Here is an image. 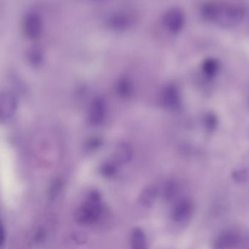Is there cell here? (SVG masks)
Returning <instances> with one entry per match:
<instances>
[{"label": "cell", "instance_id": "1", "mask_svg": "<svg viewBox=\"0 0 249 249\" xmlns=\"http://www.w3.org/2000/svg\"><path fill=\"white\" fill-rule=\"evenodd\" d=\"M203 17L222 27L231 28L239 24L244 18V9L233 4L209 2L202 10Z\"/></svg>", "mask_w": 249, "mask_h": 249}, {"label": "cell", "instance_id": "2", "mask_svg": "<svg viewBox=\"0 0 249 249\" xmlns=\"http://www.w3.org/2000/svg\"><path fill=\"white\" fill-rule=\"evenodd\" d=\"M101 196L98 192L90 193L87 200L75 212L74 219L80 225H89L95 223L102 213Z\"/></svg>", "mask_w": 249, "mask_h": 249}, {"label": "cell", "instance_id": "3", "mask_svg": "<svg viewBox=\"0 0 249 249\" xmlns=\"http://www.w3.org/2000/svg\"><path fill=\"white\" fill-rule=\"evenodd\" d=\"M17 109V101L13 93L4 92L0 94V123L7 122L13 118Z\"/></svg>", "mask_w": 249, "mask_h": 249}, {"label": "cell", "instance_id": "4", "mask_svg": "<svg viewBox=\"0 0 249 249\" xmlns=\"http://www.w3.org/2000/svg\"><path fill=\"white\" fill-rule=\"evenodd\" d=\"M136 23L135 16L127 12L115 13L109 18V27L115 31H124L131 27Z\"/></svg>", "mask_w": 249, "mask_h": 249}, {"label": "cell", "instance_id": "5", "mask_svg": "<svg viewBox=\"0 0 249 249\" xmlns=\"http://www.w3.org/2000/svg\"><path fill=\"white\" fill-rule=\"evenodd\" d=\"M241 238L235 231H225L215 240L213 249H234L238 247Z\"/></svg>", "mask_w": 249, "mask_h": 249}, {"label": "cell", "instance_id": "6", "mask_svg": "<svg viewBox=\"0 0 249 249\" xmlns=\"http://www.w3.org/2000/svg\"><path fill=\"white\" fill-rule=\"evenodd\" d=\"M163 23L168 30L177 33L179 32L184 26V14L178 9H172L164 16Z\"/></svg>", "mask_w": 249, "mask_h": 249}, {"label": "cell", "instance_id": "7", "mask_svg": "<svg viewBox=\"0 0 249 249\" xmlns=\"http://www.w3.org/2000/svg\"><path fill=\"white\" fill-rule=\"evenodd\" d=\"M106 112L107 105L105 99L102 97H96L92 102L89 110V120L90 124H100L105 118Z\"/></svg>", "mask_w": 249, "mask_h": 249}, {"label": "cell", "instance_id": "8", "mask_svg": "<svg viewBox=\"0 0 249 249\" xmlns=\"http://www.w3.org/2000/svg\"><path fill=\"white\" fill-rule=\"evenodd\" d=\"M193 204L187 199L178 202L173 209L172 218L175 222H181L187 220L193 212Z\"/></svg>", "mask_w": 249, "mask_h": 249}, {"label": "cell", "instance_id": "9", "mask_svg": "<svg viewBox=\"0 0 249 249\" xmlns=\"http://www.w3.org/2000/svg\"><path fill=\"white\" fill-rule=\"evenodd\" d=\"M161 101L165 107L169 109L177 107L180 99L177 89L172 86H167L161 95Z\"/></svg>", "mask_w": 249, "mask_h": 249}, {"label": "cell", "instance_id": "10", "mask_svg": "<svg viewBox=\"0 0 249 249\" xmlns=\"http://www.w3.org/2000/svg\"><path fill=\"white\" fill-rule=\"evenodd\" d=\"M132 155L133 152L128 144L124 143H120L114 151L112 160L117 165L127 163L131 159Z\"/></svg>", "mask_w": 249, "mask_h": 249}, {"label": "cell", "instance_id": "11", "mask_svg": "<svg viewBox=\"0 0 249 249\" xmlns=\"http://www.w3.org/2000/svg\"><path fill=\"white\" fill-rule=\"evenodd\" d=\"M132 249H146L147 243L144 232L139 228H136L132 232L130 238Z\"/></svg>", "mask_w": 249, "mask_h": 249}, {"label": "cell", "instance_id": "12", "mask_svg": "<svg viewBox=\"0 0 249 249\" xmlns=\"http://www.w3.org/2000/svg\"><path fill=\"white\" fill-rule=\"evenodd\" d=\"M158 196V189L155 186L146 187L141 195V203L143 206L149 207L155 203Z\"/></svg>", "mask_w": 249, "mask_h": 249}, {"label": "cell", "instance_id": "13", "mask_svg": "<svg viewBox=\"0 0 249 249\" xmlns=\"http://www.w3.org/2000/svg\"><path fill=\"white\" fill-rule=\"evenodd\" d=\"M219 64L216 60L209 58L203 64V70L205 74L209 77H213L219 71Z\"/></svg>", "mask_w": 249, "mask_h": 249}, {"label": "cell", "instance_id": "14", "mask_svg": "<svg viewBox=\"0 0 249 249\" xmlns=\"http://www.w3.org/2000/svg\"><path fill=\"white\" fill-rule=\"evenodd\" d=\"M117 164L112 161H109L102 165V173L106 177H111L116 173Z\"/></svg>", "mask_w": 249, "mask_h": 249}, {"label": "cell", "instance_id": "15", "mask_svg": "<svg viewBox=\"0 0 249 249\" xmlns=\"http://www.w3.org/2000/svg\"><path fill=\"white\" fill-rule=\"evenodd\" d=\"M118 91L120 94L127 95L130 91L129 83L125 80L120 82L119 84H118Z\"/></svg>", "mask_w": 249, "mask_h": 249}, {"label": "cell", "instance_id": "16", "mask_svg": "<svg viewBox=\"0 0 249 249\" xmlns=\"http://www.w3.org/2000/svg\"><path fill=\"white\" fill-rule=\"evenodd\" d=\"M233 178H235L238 182L245 181L247 178V172H246L244 170H238V171L234 172Z\"/></svg>", "mask_w": 249, "mask_h": 249}, {"label": "cell", "instance_id": "17", "mask_svg": "<svg viewBox=\"0 0 249 249\" xmlns=\"http://www.w3.org/2000/svg\"><path fill=\"white\" fill-rule=\"evenodd\" d=\"M206 124L208 128L213 130L216 125V119L214 115H209L206 118Z\"/></svg>", "mask_w": 249, "mask_h": 249}, {"label": "cell", "instance_id": "18", "mask_svg": "<svg viewBox=\"0 0 249 249\" xmlns=\"http://www.w3.org/2000/svg\"><path fill=\"white\" fill-rule=\"evenodd\" d=\"M175 194V187L172 184H168L165 190V196L167 199L172 198Z\"/></svg>", "mask_w": 249, "mask_h": 249}, {"label": "cell", "instance_id": "19", "mask_svg": "<svg viewBox=\"0 0 249 249\" xmlns=\"http://www.w3.org/2000/svg\"><path fill=\"white\" fill-rule=\"evenodd\" d=\"M5 240V232H4V227L0 222V247L4 244Z\"/></svg>", "mask_w": 249, "mask_h": 249}]
</instances>
